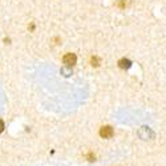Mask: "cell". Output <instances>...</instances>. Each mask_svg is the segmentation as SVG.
Masks as SVG:
<instances>
[{
  "instance_id": "cell-1",
  "label": "cell",
  "mask_w": 166,
  "mask_h": 166,
  "mask_svg": "<svg viewBox=\"0 0 166 166\" xmlns=\"http://www.w3.org/2000/svg\"><path fill=\"white\" fill-rule=\"evenodd\" d=\"M63 60H64V64L67 65V67H73L77 61V57L75 53H67Z\"/></svg>"
},
{
  "instance_id": "cell-2",
  "label": "cell",
  "mask_w": 166,
  "mask_h": 166,
  "mask_svg": "<svg viewBox=\"0 0 166 166\" xmlns=\"http://www.w3.org/2000/svg\"><path fill=\"white\" fill-rule=\"evenodd\" d=\"M100 136L102 138H110L113 136V129L110 126H102L100 130Z\"/></svg>"
},
{
  "instance_id": "cell-3",
  "label": "cell",
  "mask_w": 166,
  "mask_h": 166,
  "mask_svg": "<svg viewBox=\"0 0 166 166\" xmlns=\"http://www.w3.org/2000/svg\"><path fill=\"white\" fill-rule=\"evenodd\" d=\"M118 65H120V68L128 69V68H130L132 63H130L129 60H128V58H122V60H120V61H118Z\"/></svg>"
},
{
  "instance_id": "cell-4",
  "label": "cell",
  "mask_w": 166,
  "mask_h": 166,
  "mask_svg": "<svg viewBox=\"0 0 166 166\" xmlns=\"http://www.w3.org/2000/svg\"><path fill=\"white\" fill-rule=\"evenodd\" d=\"M92 65H93V67H97L98 65V58L97 57H92Z\"/></svg>"
},
{
  "instance_id": "cell-5",
  "label": "cell",
  "mask_w": 166,
  "mask_h": 166,
  "mask_svg": "<svg viewBox=\"0 0 166 166\" xmlns=\"http://www.w3.org/2000/svg\"><path fill=\"white\" fill-rule=\"evenodd\" d=\"M61 72L65 73V76H69V75H71V69H68V68H63V69H61Z\"/></svg>"
},
{
  "instance_id": "cell-6",
  "label": "cell",
  "mask_w": 166,
  "mask_h": 166,
  "mask_svg": "<svg viewBox=\"0 0 166 166\" xmlns=\"http://www.w3.org/2000/svg\"><path fill=\"white\" fill-rule=\"evenodd\" d=\"M3 130H4V122L1 121V120H0V133H1Z\"/></svg>"
}]
</instances>
